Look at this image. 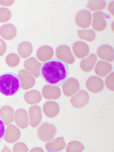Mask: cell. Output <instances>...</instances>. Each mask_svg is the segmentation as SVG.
Here are the masks:
<instances>
[{
    "label": "cell",
    "instance_id": "6da1fadb",
    "mask_svg": "<svg viewBox=\"0 0 114 152\" xmlns=\"http://www.w3.org/2000/svg\"><path fill=\"white\" fill-rule=\"evenodd\" d=\"M39 73L47 83L57 87L64 84L67 80L69 68L66 63L62 61L49 60L41 65Z\"/></svg>",
    "mask_w": 114,
    "mask_h": 152
},
{
    "label": "cell",
    "instance_id": "7a4b0ae2",
    "mask_svg": "<svg viewBox=\"0 0 114 152\" xmlns=\"http://www.w3.org/2000/svg\"><path fill=\"white\" fill-rule=\"evenodd\" d=\"M21 80L19 76L12 72L0 75V92L7 96H13L20 90Z\"/></svg>",
    "mask_w": 114,
    "mask_h": 152
},
{
    "label": "cell",
    "instance_id": "3957f363",
    "mask_svg": "<svg viewBox=\"0 0 114 152\" xmlns=\"http://www.w3.org/2000/svg\"><path fill=\"white\" fill-rule=\"evenodd\" d=\"M56 58L69 65H72L75 61L70 48L68 46L62 45L59 46L56 50Z\"/></svg>",
    "mask_w": 114,
    "mask_h": 152
},
{
    "label": "cell",
    "instance_id": "277c9868",
    "mask_svg": "<svg viewBox=\"0 0 114 152\" xmlns=\"http://www.w3.org/2000/svg\"><path fill=\"white\" fill-rule=\"evenodd\" d=\"M75 22L80 28L85 29L90 26L91 22V15L90 12L83 10L79 12L76 15Z\"/></svg>",
    "mask_w": 114,
    "mask_h": 152
},
{
    "label": "cell",
    "instance_id": "5b68a950",
    "mask_svg": "<svg viewBox=\"0 0 114 152\" xmlns=\"http://www.w3.org/2000/svg\"><path fill=\"white\" fill-rule=\"evenodd\" d=\"M62 88L63 94L65 96L71 97L77 94L80 90V83L77 79L70 78L63 85Z\"/></svg>",
    "mask_w": 114,
    "mask_h": 152
},
{
    "label": "cell",
    "instance_id": "8992f818",
    "mask_svg": "<svg viewBox=\"0 0 114 152\" xmlns=\"http://www.w3.org/2000/svg\"><path fill=\"white\" fill-rule=\"evenodd\" d=\"M89 98L88 93L85 91L81 90L73 96L70 101L73 107L80 108L84 107L88 104Z\"/></svg>",
    "mask_w": 114,
    "mask_h": 152
},
{
    "label": "cell",
    "instance_id": "52a82bcc",
    "mask_svg": "<svg viewBox=\"0 0 114 152\" xmlns=\"http://www.w3.org/2000/svg\"><path fill=\"white\" fill-rule=\"evenodd\" d=\"M86 86L88 91L92 93H96L103 90L104 83L102 79L96 76H92L87 80Z\"/></svg>",
    "mask_w": 114,
    "mask_h": 152
},
{
    "label": "cell",
    "instance_id": "ba28073f",
    "mask_svg": "<svg viewBox=\"0 0 114 152\" xmlns=\"http://www.w3.org/2000/svg\"><path fill=\"white\" fill-rule=\"evenodd\" d=\"M72 50L75 56L79 59L86 57L89 53V48L88 45L81 41L75 43L72 46Z\"/></svg>",
    "mask_w": 114,
    "mask_h": 152
},
{
    "label": "cell",
    "instance_id": "9c48e42d",
    "mask_svg": "<svg viewBox=\"0 0 114 152\" xmlns=\"http://www.w3.org/2000/svg\"><path fill=\"white\" fill-rule=\"evenodd\" d=\"M106 26L103 12L101 11L95 12L93 15V28L96 31H101L105 29Z\"/></svg>",
    "mask_w": 114,
    "mask_h": 152
},
{
    "label": "cell",
    "instance_id": "30bf717a",
    "mask_svg": "<svg viewBox=\"0 0 114 152\" xmlns=\"http://www.w3.org/2000/svg\"><path fill=\"white\" fill-rule=\"evenodd\" d=\"M96 54L101 59L109 62H112L113 60V49L109 45H105L100 46L97 50Z\"/></svg>",
    "mask_w": 114,
    "mask_h": 152
},
{
    "label": "cell",
    "instance_id": "8fae6325",
    "mask_svg": "<svg viewBox=\"0 0 114 152\" xmlns=\"http://www.w3.org/2000/svg\"><path fill=\"white\" fill-rule=\"evenodd\" d=\"M17 34L16 27L11 24H4L0 28V36L5 40L10 41L14 39Z\"/></svg>",
    "mask_w": 114,
    "mask_h": 152
},
{
    "label": "cell",
    "instance_id": "7c38bea8",
    "mask_svg": "<svg viewBox=\"0 0 114 152\" xmlns=\"http://www.w3.org/2000/svg\"><path fill=\"white\" fill-rule=\"evenodd\" d=\"M112 66L109 62L103 61H99L95 65L94 71L99 77H104L112 70Z\"/></svg>",
    "mask_w": 114,
    "mask_h": 152
},
{
    "label": "cell",
    "instance_id": "4fadbf2b",
    "mask_svg": "<svg viewBox=\"0 0 114 152\" xmlns=\"http://www.w3.org/2000/svg\"><path fill=\"white\" fill-rule=\"evenodd\" d=\"M54 56L53 48L47 45L41 47L37 50L36 56L39 61L45 62L51 59Z\"/></svg>",
    "mask_w": 114,
    "mask_h": 152
},
{
    "label": "cell",
    "instance_id": "5bb4252c",
    "mask_svg": "<svg viewBox=\"0 0 114 152\" xmlns=\"http://www.w3.org/2000/svg\"><path fill=\"white\" fill-rule=\"evenodd\" d=\"M97 57L96 55L91 54L81 61L80 68L84 72H90L93 69Z\"/></svg>",
    "mask_w": 114,
    "mask_h": 152
},
{
    "label": "cell",
    "instance_id": "9a60e30c",
    "mask_svg": "<svg viewBox=\"0 0 114 152\" xmlns=\"http://www.w3.org/2000/svg\"><path fill=\"white\" fill-rule=\"evenodd\" d=\"M18 53L23 58H26L29 57L33 51V47L31 44L27 42H23L19 45Z\"/></svg>",
    "mask_w": 114,
    "mask_h": 152
},
{
    "label": "cell",
    "instance_id": "2e32d148",
    "mask_svg": "<svg viewBox=\"0 0 114 152\" xmlns=\"http://www.w3.org/2000/svg\"><path fill=\"white\" fill-rule=\"evenodd\" d=\"M59 107L57 104L54 102L47 103L45 106V113L49 118H53L56 116L59 111Z\"/></svg>",
    "mask_w": 114,
    "mask_h": 152
},
{
    "label": "cell",
    "instance_id": "e0dca14e",
    "mask_svg": "<svg viewBox=\"0 0 114 152\" xmlns=\"http://www.w3.org/2000/svg\"><path fill=\"white\" fill-rule=\"evenodd\" d=\"M106 7V2L103 0H91L87 4L88 9L92 12L103 10Z\"/></svg>",
    "mask_w": 114,
    "mask_h": 152
},
{
    "label": "cell",
    "instance_id": "ac0fdd59",
    "mask_svg": "<svg viewBox=\"0 0 114 152\" xmlns=\"http://www.w3.org/2000/svg\"><path fill=\"white\" fill-rule=\"evenodd\" d=\"M46 88L47 89L45 96L47 99H56L60 96L61 93L58 87L47 86Z\"/></svg>",
    "mask_w": 114,
    "mask_h": 152
},
{
    "label": "cell",
    "instance_id": "d6986e66",
    "mask_svg": "<svg viewBox=\"0 0 114 152\" xmlns=\"http://www.w3.org/2000/svg\"><path fill=\"white\" fill-rule=\"evenodd\" d=\"M78 36L80 39L91 42L95 39L96 34L92 30H81L77 31Z\"/></svg>",
    "mask_w": 114,
    "mask_h": 152
},
{
    "label": "cell",
    "instance_id": "ffe728a7",
    "mask_svg": "<svg viewBox=\"0 0 114 152\" xmlns=\"http://www.w3.org/2000/svg\"><path fill=\"white\" fill-rule=\"evenodd\" d=\"M10 128V126L8 127L5 132L4 138L5 140L9 143H13L18 140L19 139L20 135H17L20 134V132L18 133H14Z\"/></svg>",
    "mask_w": 114,
    "mask_h": 152
},
{
    "label": "cell",
    "instance_id": "44dd1931",
    "mask_svg": "<svg viewBox=\"0 0 114 152\" xmlns=\"http://www.w3.org/2000/svg\"><path fill=\"white\" fill-rule=\"evenodd\" d=\"M6 61L7 65L11 67L15 66L18 65L20 61L19 56L14 53H11L7 56Z\"/></svg>",
    "mask_w": 114,
    "mask_h": 152
},
{
    "label": "cell",
    "instance_id": "7402d4cb",
    "mask_svg": "<svg viewBox=\"0 0 114 152\" xmlns=\"http://www.w3.org/2000/svg\"><path fill=\"white\" fill-rule=\"evenodd\" d=\"M11 17L10 11L8 9L0 8V23H3L9 21Z\"/></svg>",
    "mask_w": 114,
    "mask_h": 152
},
{
    "label": "cell",
    "instance_id": "603a6c76",
    "mask_svg": "<svg viewBox=\"0 0 114 152\" xmlns=\"http://www.w3.org/2000/svg\"><path fill=\"white\" fill-rule=\"evenodd\" d=\"M114 72H112L109 75L106 77L105 83L106 87L109 90L113 91L114 88Z\"/></svg>",
    "mask_w": 114,
    "mask_h": 152
},
{
    "label": "cell",
    "instance_id": "cb8c5ba5",
    "mask_svg": "<svg viewBox=\"0 0 114 152\" xmlns=\"http://www.w3.org/2000/svg\"><path fill=\"white\" fill-rule=\"evenodd\" d=\"M13 152H28L27 146L24 143L21 142L16 143L14 146Z\"/></svg>",
    "mask_w": 114,
    "mask_h": 152
},
{
    "label": "cell",
    "instance_id": "d4e9b609",
    "mask_svg": "<svg viewBox=\"0 0 114 152\" xmlns=\"http://www.w3.org/2000/svg\"><path fill=\"white\" fill-rule=\"evenodd\" d=\"M5 131V124L0 116V143L3 140Z\"/></svg>",
    "mask_w": 114,
    "mask_h": 152
},
{
    "label": "cell",
    "instance_id": "484cf974",
    "mask_svg": "<svg viewBox=\"0 0 114 152\" xmlns=\"http://www.w3.org/2000/svg\"><path fill=\"white\" fill-rule=\"evenodd\" d=\"M7 49V46L5 42L0 39V57L3 56L5 53Z\"/></svg>",
    "mask_w": 114,
    "mask_h": 152
},
{
    "label": "cell",
    "instance_id": "4316f807",
    "mask_svg": "<svg viewBox=\"0 0 114 152\" xmlns=\"http://www.w3.org/2000/svg\"><path fill=\"white\" fill-rule=\"evenodd\" d=\"M15 1H0V5L3 7H9L14 3Z\"/></svg>",
    "mask_w": 114,
    "mask_h": 152
},
{
    "label": "cell",
    "instance_id": "83f0119b",
    "mask_svg": "<svg viewBox=\"0 0 114 152\" xmlns=\"http://www.w3.org/2000/svg\"><path fill=\"white\" fill-rule=\"evenodd\" d=\"M108 10L110 13L113 17L114 16V1L111 2L108 6Z\"/></svg>",
    "mask_w": 114,
    "mask_h": 152
},
{
    "label": "cell",
    "instance_id": "f1b7e54d",
    "mask_svg": "<svg viewBox=\"0 0 114 152\" xmlns=\"http://www.w3.org/2000/svg\"><path fill=\"white\" fill-rule=\"evenodd\" d=\"M42 151V149L41 148L37 147L32 149L30 152H41Z\"/></svg>",
    "mask_w": 114,
    "mask_h": 152
},
{
    "label": "cell",
    "instance_id": "f546056e",
    "mask_svg": "<svg viewBox=\"0 0 114 152\" xmlns=\"http://www.w3.org/2000/svg\"><path fill=\"white\" fill-rule=\"evenodd\" d=\"M1 152H12V151L5 145Z\"/></svg>",
    "mask_w": 114,
    "mask_h": 152
},
{
    "label": "cell",
    "instance_id": "4dcf8cb0",
    "mask_svg": "<svg viewBox=\"0 0 114 152\" xmlns=\"http://www.w3.org/2000/svg\"><path fill=\"white\" fill-rule=\"evenodd\" d=\"M45 152H60L57 151H53V150H50L47 151H46Z\"/></svg>",
    "mask_w": 114,
    "mask_h": 152
}]
</instances>
